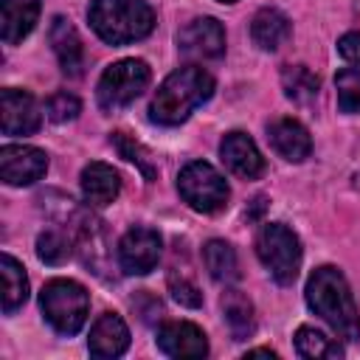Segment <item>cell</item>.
<instances>
[{"mask_svg": "<svg viewBox=\"0 0 360 360\" xmlns=\"http://www.w3.org/2000/svg\"><path fill=\"white\" fill-rule=\"evenodd\" d=\"M304 292L309 309L321 315L335 329V335H340L343 340H360V309L354 304L346 276L338 267L332 264L315 267L312 276L307 278Z\"/></svg>", "mask_w": 360, "mask_h": 360, "instance_id": "obj_1", "label": "cell"}, {"mask_svg": "<svg viewBox=\"0 0 360 360\" xmlns=\"http://www.w3.org/2000/svg\"><path fill=\"white\" fill-rule=\"evenodd\" d=\"M211 96H214V76L205 68L200 65L177 68L155 90L149 104V118L160 127H177Z\"/></svg>", "mask_w": 360, "mask_h": 360, "instance_id": "obj_2", "label": "cell"}, {"mask_svg": "<svg viewBox=\"0 0 360 360\" xmlns=\"http://www.w3.org/2000/svg\"><path fill=\"white\" fill-rule=\"evenodd\" d=\"M87 20L107 45H127L152 34L155 8L146 0H93Z\"/></svg>", "mask_w": 360, "mask_h": 360, "instance_id": "obj_3", "label": "cell"}, {"mask_svg": "<svg viewBox=\"0 0 360 360\" xmlns=\"http://www.w3.org/2000/svg\"><path fill=\"white\" fill-rule=\"evenodd\" d=\"M39 309L53 332L76 335L87 321L90 295L73 278H51L39 292Z\"/></svg>", "mask_w": 360, "mask_h": 360, "instance_id": "obj_4", "label": "cell"}, {"mask_svg": "<svg viewBox=\"0 0 360 360\" xmlns=\"http://www.w3.org/2000/svg\"><path fill=\"white\" fill-rule=\"evenodd\" d=\"M256 256L278 284H292L301 267V242L284 222H264L256 233Z\"/></svg>", "mask_w": 360, "mask_h": 360, "instance_id": "obj_5", "label": "cell"}, {"mask_svg": "<svg viewBox=\"0 0 360 360\" xmlns=\"http://www.w3.org/2000/svg\"><path fill=\"white\" fill-rule=\"evenodd\" d=\"M177 191L188 202V208L200 214H217L228 205L231 188L225 177L205 160H191L177 174Z\"/></svg>", "mask_w": 360, "mask_h": 360, "instance_id": "obj_6", "label": "cell"}, {"mask_svg": "<svg viewBox=\"0 0 360 360\" xmlns=\"http://www.w3.org/2000/svg\"><path fill=\"white\" fill-rule=\"evenodd\" d=\"M146 87H149V65L143 59H118L101 73L96 98L101 110L115 112L121 107H129Z\"/></svg>", "mask_w": 360, "mask_h": 360, "instance_id": "obj_7", "label": "cell"}, {"mask_svg": "<svg viewBox=\"0 0 360 360\" xmlns=\"http://www.w3.org/2000/svg\"><path fill=\"white\" fill-rule=\"evenodd\" d=\"M163 250V239L149 225H132L118 242V264L127 276H146L155 270Z\"/></svg>", "mask_w": 360, "mask_h": 360, "instance_id": "obj_8", "label": "cell"}, {"mask_svg": "<svg viewBox=\"0 0 360 360\" xmlns=\"http://www.w3.org/2000/svg\"><path fill=\"white\" fill-rule=\"evenodd\" d=\"M177 51L188 59H219L225 53V28L214 17H197L177 31Z\"/></svg>", "mask_w": 360, "mask_h": 360, "instance_id": "obj_9", "label": "cell"}, {"mask_svg": "<svg viewBox=\"0 0 360 360\" xmlns=\"http://www.w3.org/2000/svg\"><path fill=\"white\" fill-rule=\"evenodd\" d=\"M48 172V155L28 143H6L0 149V177L6 186H31Z\"/></svg>", "mask_w": 360, "mask_h": 360, "instance_id": "obj_10", "label": "cell"}, {"mask_svg": "<svg viewBox=\"0 0 360 360\" xmlns=\"http://www.w3.org/2000/svg\"><path fill=\"white\" fill-rule=\"evenodd\" d=\"M42 124L37 98L28 90L3 87L0 93V129L3 135H34Z\"/></svg>", "mask_w": 360, "mask_h": 360, "instance_id": "obj_11", "label": "cell"}, {"mask_svg": "<svg viewBox=\"0 0 360 360\" xmlns=\"http://www.w3.org/2000/svg\"><path fill=\"white\" fill-rule=\"evenodd\" d=\"M158 349L169 357H205L208 340L205 332L191 321H166L158 329Z\"/></svg>", "mask_w": 360, "mask_h": 360, "instance_id": "obj_12", "label": "cell"}, {"mask_svg": "<svg viewBox=\"0 0 360 360\" xmlns=\"http://www.w3.org/2000/svg\"><path fill=\"white\" fill-rule=\"evenodd\" d=\"M219 155L225 160V166L236 174V177H245V180H256L262 172H264V158L259 152V146L253 143L250 135L233 129L222 138L219 143Z\"/></svg>", "mask_w": 360, "mask_h": 360, "instance_id": "obj_13", "label": "cell"}, {"mask_svg": "<svg viewBox=\"0 0 360 360\" xmlns=\"http://www.w3.org/2000/svg\"><path fill=\"white\" fill-rule=\"evenodd\" d=\"M129 346V329L124 323L121 315L115 312H104L96 318V323L90 326V338H87V349L93 357H121Z\"/></svg>", "mask_w": 360, "mask_h": 360, "instance_id": "obj_14", "label": "cell"}, {"mask_svg": "<svg viewBox=\"0 0 360 360\" xmlns=\"http://www.w3.org/2000/svg\"><path fill=\"white\" fill-rule=\"evenodd\" d=\"M267 141L284 160H292V163H301L312 152V138H309L307 127L301 121H295V118L270 121L267 124Z\"/></svg>", "mask_w": 360, "mask_h": 360, "instance_id": "obj_15", "label": "cell"}, {"mask_svg": "<svg viewBox=\"0 0 360 360\" xmlns=\"http://www.w3.org/2000/svg\"><path fill=\"white\" fill-rule=\"evenodd\" d=\"M48 39H51V48L59 59V68L62 73L68 76H82V68H84V48H82V39L73 28V22L68 17H53L51 22V31H48Z\"/></svg>", "mask_w": 360, "mask_h": 360, "instance_id": "obj_16", "label": "cell"}, {"mask_svg": "<svg viewBox=\"0 0 360 360\" xmlns=\"http://www.w3.org/2000/svg\"><path fill=\"white\" fill-rule=\"evenodd\" d=\"M121 194V177L112 166L93 160L82 169V197L87 205H110L115 197Z\"/></svg>", "mask_w": 360, "mask_h": 360, "instance_id": "obj_17", "label": "cell"}, {"mask_svg": "<svg viewBox=\"0 0 360 360\" xmlns=\"http://www.w3.org/2000/svg\"><path fill=\"white\" fill-rule=\"evenodd\" d=\"M3 42L6 45H17L22 42L37 20H39V0H3Z\"/></svg>", "mask_w": 360, "mask_h": 360, "instance_id": "obj_18", "label": "cell"}, {"mask_svg": "<svg viewBox=\"0 0 360 360\" xmlns=\"http://www.w3.org/2000/svg\"><path fill=\"white\" fill-rule=\"evenodd\" d=\"M292 34L290 20L278 8H259L250 22V37L262 51H278Z\"/></svg>", "mask_w": 360, "mask_h": 360, "instance_id": "obj_19", "label": "cell"}, {"mask_svg": "<svg viewBox=\"0 0 360 360\" xmlns=\"http://www.w3.org/2000/svg\"><path fill=\"white\" fill-rule=\"evenodd\" d=\"M0 276H3V312L11 315L28 298V276L22 264L8 253L0 256Z\"/></svg>", "mask_w": 360, "mask_h": 360, "instance_id": "obj_20", "label": "cell"}, {"mask_svg": "<svg viewBox=\"0 0 360 360\" xmlns=\"http://www.w3.org/2000/svg\"><path fill=\"white\" fill-rule=\"evenodd\" d=\"M202 259H205V267H208V276L219 284H231L236 281L239 276V259H236V250L222 242V239H208L205 248H202Z\"/></svg>", "mask_w": 360, "mask_h": 360, "instance_id": "obj_21", "label": "cell"}, {"mask_svg": "<svg viewBox=\"0 0 360 360\" xmlns=\"http://www.w3.org/2000/svg\"><path fill=\"white\" fill-rule=\"evenodd\" d=\"M292 340H295V352L301 357H309V360H338V357H343V346L338 340H332L329 335H323L321 329H315V326H298Z\"/></svg>", "mask_w": 360, "mask_h": 360, "instance_id": "obj_22", "label": "cell"}, {"mask_svg": "<svg viewBox=\"0 0 360 360\" xmlns=\"http://www.w3.org/2000/svg\"><path fill=\"white\" fill-rule=\"evenodd\" d=\"M222 312H225V321L233 332L236 340H245L253 335L256 329V318H253V304L239 292V290H225L222 295Z\"/></svg>", "mask_w": 360, "mask_h": 360, "instance_id": "obj_23", "label": "cell"}, {"mask_svg": "<svg viewBox=\"0 0 360 360\" xmlns=\"http://www.w3.org/2000/svg\"><path fill=\"white\" fill-rule=\"evenodd\" d=\"M281 87H284V96L292 98L295 104H309L318 98L321 82L307 65H287L281 70Z\"/></svg>", "mask_w": 360, "mask_h": 360, "instance_id": "obj_24", "label": "cell"}, {"mask_svg": "<svg viewBox=\"0 0 360 360\" xmlns=\"http://www.w3.org/2000/svg\"><path fill=\"white\" fill-rule=\"evenodd\" d=\"M112 143H115V149H118V155L124 158V160H129V163H135L141 172H143V177L146 180H155V160L149 158V152L135 141V138H129L127 132H112V138H110Z\"/></svg>", "mask_w": 360, "mask_h": 360, "instance_id": "obj_25", "label": "cell"}, {"mask_svg": "<svg viewBox=\"0 0 360 360\" xmlns=\"http://www.w3.org/2000/svg\"><path fill=\"white\" fill-rule=\"evenodd\" d=\"M37 256L45 264H62L70 256V242L59 231H42L37 236Z\"/></svg>", "mask_w": 360, "mask_h": 360, "instance_id": "obj_26", "label": "cell"}, {"mask_svg": "<svg viewBox=\"0 0 360 360\" xmlns=\"http://www.w3.org/2000/svg\"><path fill=\"white\" fill-rule=\"evenodd\" d=\"M338 87V107L343 112H360V70L343 68L335 79Z\"/></svg>", "mask_w": 360, "mask_h": 360, "instance_id": "obj_27", "label": "cell"}, {"mask_svg": "<svg viewBox=\"0 0 360 360\" xmlns=\"http://www.w3.org/2000/svg\"><path fill=\"white\" fill-rule=\"evenodd\" d=\"M79 110H82L79 98H76L73 93H68V90H59V93H53V96L45 101V112H48V118H51L53 124L73 121V118L79 115Z\"/></svg>", "mask_w": 360, "mask_h": 360, "instance_id": "obj_28", "label": "cell"}, {"mask_svg": "<svg viewBox=\"0 0 360 360\" xmlns=\"http://www.w3.org/2000/svg\"><path fill=\"white\" fill-rule=\"evenodd\" d=\"M169 290H172V298L177 301V304H183V307H200L202 304V295H200V290L191 284V281H186V278H172L169 281Z\"/></svg>", "mask_w": 360, "mask_h": 360, "instance_id": "obj_29", "label": "cell"}, {"mask_svg": "<svg viewBox=\"0 0 360 360\" xmlns=\"http://www.w3.org/2000/svg\"><path fill=\"white\" fill-rule=\"evenodd\" d=\"M338 51H340V56H343L346 62L360 65V34H357V31L343 34V37L338 39Z\"/></svg>", "mask_w": 360, "mask_h": 360, "instance_id": "obj_30", "label": "cell"}, {"mask_svg": "<svg viewBox=\"0 0 360 360\" xmlns=\"http://www.w3.org/2000/svg\"><path fill=\"white\" fill-rule=\"evenodd\" d=\"M248 357H276V352L273 349H250Z\"/></svg>", "mask_w": 360, "mask_h": 360, "instance_id": "obj_31", "label": "cell"}, {"mask_svg": "<svg viewBox=\"0 0 360 360\" xmlns=\"http://www.w3.org/2000/svg\"><path fill=\"white\" fill-rule=\"evenodd\" d=\"M219 3H236V0H219Z\"/></svg>", "mask_w": 360, "mask_h": 360, "instance_id": "obj_32", "label": "cell"}]
</instances>
